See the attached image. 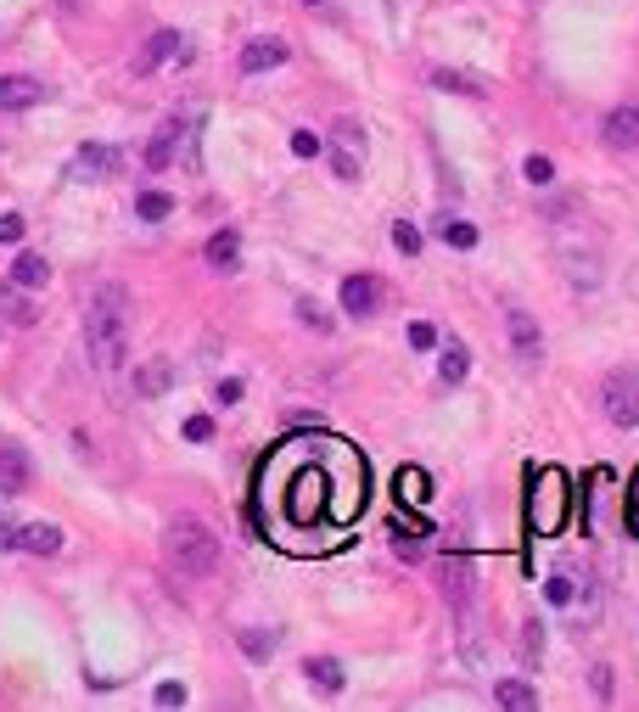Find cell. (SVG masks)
<instances>
[{
  "label": "cell",
  "mask_w": 639,
  "mask_h": 712,
  "mask_svg": "<svg viewBox=\"0 0 639 712\" xmlns=\"http://www.w3.org/2000/svg\"><path fill=\"white\" fill-rule=\"evenodd\" d=\"M85 348L96 359V371L113 376L129 354V292L124 286H96V298L85 309Z\"/></svg>",
  "instance_id": "1"
},
{
  "label": "cell",
  "mask_w": 639,
  "mask_h": 712,
  "mask_svg": "<svg viewBox=\"0 0 639 712\" xmlns=\"http://www.w3.org/2000/svg\"><path fill=\"white\" fill-rule=\"evenodd\" d=\"M163 561H169L180 578H208L219 567V533L197 516H174L163 527Z\"/></svg>",
  "instance_id": "2"
},
{
  "label": "cell",
  "mask_w": 639,
  "mask_h": 712,
  "mask_svg": "<svg viewBox=\"0 0 639 712\" xmlns=\"http://www.w3.org/2000/svg\"><path fill=\"white\" fill-rule=\"evenodd\" d=\"M600 415H606L611 427H639V371L617 365V371L600 382Z\"/></svg>",
  "instance_id": "3"
},
{
  "label": "cell",
  "mask_w": 639,
  "mask_h": 712,
  "mask_svg": "<svg viewBox=\"0 0 639 712\" xmlns=\"http://www.w3.org/2000/svg\"><path fill=\"white\" fill-rule=\"evenodd\" d=\"M326 152H331V169H337V180H359V174H365V129H359L354 118H337Z\"/></svg>",
  "instance_id": "4"
},
{
  "label": "cell",
  "mask_w": 639,
  "mask_h": 712,
  "mask_svg": "<svg viewBox=\"0 0 639 712\" xmlns=\"http://www.w3.org/2000/svg\"><path fill=\"white\" fill-rule=\"evenodd\" d=\"M505 331H511V354H516V365L539 371V365H544V331H539V320H533L527 309H505Z\"/></svg>",
  "instance_id": "5"
},
{
  "label": "cell",
  "mask_w": 639,
  "mask_h": 712,
  "mask_svg": "<svg viewBox=\"0 0 639 712\" xmlns=\"http://www.w3.org/2000/svg\"><path fill=\"white\" fill-rule=\"evenodd\" d=\"M567 522V477L544 471L539 477V511H533V533H561Z\"/></svg>",
  "instance_id": "6"
},
{
  "label": "cell",
  "mask_w": 639,
  "mask_h": 712,
  "mask_svg": "<svg viewBox=\"0 0 639 712\" xmlns=\"http://www.w3.org/2000/svg\"><path fill=\"white\" fill-rule=\"evenodd\" d=\"M118 169H124V152H118V146L85 141L68 163V180H101V174H118Z\"/></svg>",
  "instance_id": "7"
},
{
  "label": "cell",
  "mask_w": 639,
  "mask_h": 712,
  "mask_svg": "<svg viewBox=\"0 0 639 712\" xmlns=\"http://www.w3.org/2000/svg\"><path fill=\"white\" fill-rule=\"evenodd\" d=\"M191 51H185V34H174V29H157L152 40L141 45V57H135V73H157L163 62H185Z\"/></svg>",
  "instance_id": "8"
},
{
  "label": "cell",
  "mask_w": 639,
  "mask_h": 712,
  "mask_svg": "<svg viewBox=\"0 0 639 712\" xmlns=\"http://www.w3.org/2000/svg\"><path fill=\"white\" fill-rule=\"evenodd\" d=\"M376 309H382L376 275H348V281H342V314H348V320H370Z\"/></svg>",
  "instance_id": "9"
},
{
  "label": "cell",
  "mask_w": 639,
  "mask_h": 712,
  "mask_svg": "<svg viewBox=\"0 0 639 712\" xmlns=\"http://www.w3.org/2000/svg\"><path fill=\"white\" fill-rule=\"evenodd\" d=\"M45 101V85L29 79V73H6L0 79V113H23V107H40Z\"/></svg>",
  "instance_id": "10"
},
{
  "label": "cell",
  "mask_w": 639,
  "mask_h": 712,
  "mask_svg": "<svg viewBox=\"0 0 639 712\" xmlns=\"http://www.w3.org/2000/svg\"><path fill=\"white\" fill-rule=\"evenodd\" d=\"M600 141H606V146H639V101L611 107L606 124H600Z\"/></svg>",
  "instance_id": "11"
},
{
  "label": "cell",
  "mask_w": 639,
  "mask_h": 712,
  "mask_svg": "<svg viewBox=\"0 0 639 712\" xmlns=\"http://www.w3.org/2000/svg\"><path fill=\"white\" fill-rule=\"evenodd\" d=\"M202 258H208V270L230 275L236 264H242V236H236V230H213L208 247H202Z\"/></svg>",
  "instance_id": "12"
},
{
  "label": "cell",
  "mask_w": 639,
  "mask_h": 712,
  "mask_svg": "<svg viewBox=\"0 0 639 712\" xmlns=\"http://www.w3.org/2000/svg\"><path fill=\"white\" fill-rule=\"evenodd\" d=\"M29 455H23V449H17V443H6V449H0V494L12 499V494H23V488H29Z\"/></svg>",
  "instance_id": "13"
},
{
  "label": "cell",
  "mask_w": 639,
  "mask_h": 712,
  "mask_svg": "<svg viewBox=\"0 0 639 712\" xmlns=\"http://www.w3.org/2000/svg\"><path fill=\"white\" fill-rule=\"evenodd\" d=\"M286 57H292L286 40H247L242 45V73H270V68H281Z\"/></svg>",
  "instance_id": "14"
},
{
  "label": "cell",
  "mask_w": 639,
  "mask_h": 712,
  "mask_svg": "<svg viewBox=\"0 0 639 712\" xmlns=\"http://www.w3.org/2000/svg\"><path fill=\"white\" fill-rule=\"evenodd\" d=\"M12 550H29V556H57V550H62V527H51V522L17 527V544H12Z\"/></svg>",
  "instance_id": "15"
},
{
  "label": "cell",
  "mask_w": 639,
  "mask_h": 712,
  "mask_svg": "<svg viewBox=\"0 0 639 712\" xmlns=\"http://www.w3.org/2000/svg\"><path fill=\"white\" fill-rule=\"evenodd\" d=\"M303 679H309L314 690H326V696H337L342 684H348V668H342L337 656H309V662H303Z\"/></svg>",
  "instance_id": "16"
},
{
  "label": "cell",
  "mask_w": 639,
  "mask_h": 712,
  "mask_svg": "<svg viewBox=\"0 0 639 712\" xmlns=\"http://www.w3.org/2000/svg\"><path fill=\"white\" fill-rule=\"evenodd\" d=\"M0 320H6V326H34V320H40V309L23 298L17 281H0Z\"/></svg>",
  "instance_id": "17"
},
{
  "label": "cell",
  "mask_w": 639,
  "mask_h": 712,
  "mask_svg": "<svg viewBox=\"0 0 639 712\" xmlns=\"http://www.w3.org/2000/svg\"><path fill=\"white\" fill-rule=\"evenodd\" d=\"M494 701L505 712H533V707H539V690H533L527 679H499L494 684Z\"/></svg>",
  "instance_id": "18"
},
{
  "label": "cell",
  "mask_w": 639,
  "mask_h": 712,
  "mask_svg": "<svg viewBox=\"0 0 639 712\" xmlns=\"http://www.w3.org/2000/svg\"><path fill=\"white\" fill-rule=\"evenodd\" d=\"M466 371H471V354H466V342L460 337H443V354H438V376L449 387L455 382H466Z\"/></svg>",
  "instance_id": "19"
},
{
  "label": "cell",
  "mask_w": 639,
  "mask_h": 712,
  "mask_svg": "<svg viewBox=\"0 0 639 712\" xmlns=\"http://www.w3.org/2000/svg\"><path fill=\"white\" fill-rule=\"evenodd\" d=\"M174 152H180V124H163V129L152 135V146H146V169H152V174L169 169Z\"/></svg>",
  "instance_id": "20"
},
{
  "label": "cell",
  "mask_w": 639,
  "mask_h": 712,
  "mask_svg": "<svg viewBox=\"0 0 639 712\" xmlns=\"http://www.w3.org/2000/svg\"><path fill=\"white\" fill-rule=\"evenodd\" d=\"M169 382H174V365H169V359H146L141 371H135V393H141V399H157Z\"/></svg>",
  "instance_id": "21"
},
{
  "label": "cell",
  "mask_w": 639,
  "mask_h": 712,
  "mask_svg": "<svg viewBox=\"0 0 639 712\" xmlns=\"http://www.w3.org/2000/svg\"><path fill=\"white\" fill-rule=\"evenodd\" d=\"M12 281L23 286V292H40V286L51 281V264H45L40 253H17V264H12Z\"/></svg>",
  "instance_id": "22"
},
{
  "label": "cell",
  "mask_w": 639,
  "mask_h": 712,
  "mask_svg": "<svg viewBox=\"0 0 639 712\" xmlns=\"http://www.w3.org/2000/svg\"><path fill=\"white\" fill-rule=\"evenodd\" d=\"M236 645H242L247 662H270V656H275V634H264V628H242Z\"/></svg>",
  "instance_id": "23"
},
{
  "label": "cell",
  "mask_w": 639,
  "mask_h": 712,
  "mask_svg": "<svg viewBox=\"0 0 639 712\" xmlns=\"http://www.w3.org/2000/svg\"><path fill=\"white\" fill-rule=\"evenodd\" d=\"M135 214H141L146 225H157V219L174 214V197H169V191H141V197H135Z\"/></svg>",
  "instance_id": "24"
},
{
  "label": "cell",
  "mask_w": 639,
  "mask_h": 712,
  "mask_svg": "<svg viewBox=\"0 0 639 712\" xmlns=\"http://www.w3.org/2000/svg\"><path fill=\"white\" fill-rule=\"evenodd\" d=\"M438 236L449 247H460V253H471V247H477V225H466V219H443L438 214Z\"/></svg>",
  "instance_id": "25"
},
{
  "label": "cell",
  "mask_w": 639,
  "mask_h": 712,
  "mask_svg": "<svg viewBox=\"0 0 639 712\" xmlns=\"http://www.w3.org/2000/svg\"><path fill=\"white\" fill-rule=\"evenodd\" d=\"M432 85H438V90H460V96H483V85H477V79H466V73H449V68L432 73Z\"/></svg>",
  "instance_id": "26"
},
{
  "label": "cell",
  "mask_w": 639,
  "mask_h": 712,
  "mask_svg": "<svg viewBox=\"0 0 639 712\" xmlns=\"http://www.w3.org/2000/svg\"><path fill=\"white\" fill-rule=\"evenodd\" d=\"M544 600H550V606H572V600H578V589H572V572H555L550 584H544Z\"/></svg>",
  "instance_id": "27"
},
{
  "label": "cell",
  "mask_w": 639,
  "mask_h": 712,
  "mask_svg": "<svg viewBox=\"0 0 639 712\" xmlns=\"http://www.w3.org/2000/svg\"><path fill=\"white\" fill-rule=\"evenodd\" d=\"M393 247H398V253H421V230H415L410 225V219H398V225H393Z\"/></svg>",
  "instance_id": "28"
},
{
  "label": "cell",
  "mask_w": 639,
  "mask_h": 712,
  "mask_svg": "<svg viewBox=\"0 0 639 712\" xmlns=\"http://www.w3.org/2000/svg\"><path fill=\"white\" fill-rule=\"evenodd\" d=\"M298 320H303V326H309V331H331V314L320 309V303H309V298L298 303Z\"/></svg>",
  "instance_id": "29"
},
{
  "label": "cell",
  "mask_w": 639,
  "mask_h": 712,
  "mask_svg": "<svg viewBox=\"0 0 639 712\" xmlns=\"http://www.w3.org/2000/svg\"><path fill=\"white\" fill-rule=\"evenodd\" d=\"M522 174H527V186H550V180H555L550 157H527V163H522Z\"/></svg>",
  "instance_id": "30"
},
{
  "label": "cell",
  "mask_w": 639,
  "mask_h": 712,
  "mask_svg": "<svg viewBox=\"0 0 639 712\" xmlns=\"http://www.w3.org/2000/svg\"><path fill=\"white\" fill-rule=\"evenodd\" d=\"M292 152H298V157H320V152H326V141H320L314 129H298V135H292Z\"/></svg>",
  "instance_id": "31"
},
{
  "label": "cell",
  "mask_w": 639,
  "mask_h": 712,
  "mask_svg": "<svg viewBox=\"0 0 639 712\" xmlns=\"http://www.w3.org/2000/svg\"><path fill=\"white\" fill-rule=\"evenodd\" d=\"M539 651H544V623H522V656L539 662Z\"/></svg>",
  "instance_id": "32"
},
{
  "label": "cell",
  "mask_w": 639,
  "mask_h": 712,
  "mask_svg": "<svg viewBox=\"0 0 639 712\" xmlns=\"http://www.w3.org/2000/svg\"><path fill=\"white\" fill-rule=\"evenodd\" d=\"M185 438H191V443H208V438H213V415H191V421H185Z\"/></svg>",
  "instance_id": "33"
},
{
  "label": "cell",
  "mask_w": 639,
  "mask_h": 712,
  "mask_svg": "<svg viewBox=\"0 0 639 712\" xmlns=\"http://www.w3.org/2000/svg\"><path fill=\"white\" fill-rule=\"evenodd\" d=\"M180 701H185V684H180V679L157 684V707H180Z\"/></svg>",
  "instance_id": "34"
},
{
  "label": "cell",
  "mask_w": 639,
  "mask_h": 712,
  "mask_svg": "<svg viewBox=\"0 0 639 712\" xmlns=\"http://www.w3.org/2000/svg\"><path fill=\"white\" fill-rule=\"evenodd\" d=\"M410 348H438V326H410Z\"/></svg>",
  "instance_id": "35"
},
{
  "label": "cell",
  "mask_w": 639,
  "mask_h": 712,
  "mask_svg": "<svg viewBox=\"0 0 639 712\" xmlns=\"http://www.w3.org/2000/svg\"><path fill=\"white\" fill-rule=\"evenodd\" d=\"M0 242H23V214H0Z\"/></svg>",
  "instance_id": "36"
},
{
  "label": "cell",
  "mask_w": 639,
  "mask_h": 712,
  "mask_svg": "<svg viewBox=\"0 0 639 712\" xmlns=\"http://www.w3.org/2000/svg\"><path fill=\"white\" fill-rule=\"evenodd\" d=\"M589 684H595L600 701H611V668H595V673H589Z\"/></svg>",
  "instance_id": "37"
},
{
  "label": "cell",
  "mask_w": 639,
  "mask_h": 712,
  "mask_svg": "<svg viewBox=\"0 0 639 712\" xmlns=\"http://www.w3.org/2000/svg\"><path fill=\"white\" fill-rule=\"evenodd\" d=\"M213 393H219V404H236V399H242V382L230 376V382H219V387H213Z\"/></svg>",
  "instance_id": "38"
},
{
  "label": "cell",
  "mask_w": 639,
  "mask_h": 712,
  "mask_svg": "<svg viewBox=\"0 0 639 712\" xmlns=\"http://www.w3.org/2000/svg\"><path fill=\"white\" fill-rule=\"evenodd\" d=\"M398 483H404V494H415V499L426 494V477H421V471H404V477H398Z\"/></svg>",
  "instance_id": "39"
},
{
  "label": "cell",
  "mask_w": 639,
  "mask_h": 712,
  "mask_svg": "<svg viewBox=\"0 0 639 712\" xmlns=\"http://www.w3.org/2000/svg\"><path fill=\"white\" fill-rule=\"evenodd\" d=\"M12 544H17V527L6 522V516H0V550H12Z\"/></svg>",
  "instance_id": "40"
},
{
  "label": "cell",
  "mask_w": 639,
  "mask_h": 712,
  "mask_svg": "<svg viewBox=\"0 0 639 712\" xmlns=\"http://www.w3.org/2000/svg\"><path fill=\"white\" fill-rule=\"evenodd\" d=\"M634 533H639V477H634Z\"/></svg>",
  "instance_id": "41"
},
{
  "label": "cell",
  "mask_w": 639,
  "mask_h": 712,
  "mask_svg": "<svg viewBox=\"0 0 639 712\" xmlns=\"http://www.w3.org/2000/svg\"><path fill=\"white\" fill-rule=\"evenodd\" d=\"M62 6H79V0H62Z\"/></svg>",
  "instance_id": "42"
}]
</instances>
